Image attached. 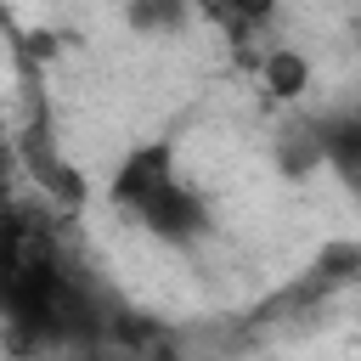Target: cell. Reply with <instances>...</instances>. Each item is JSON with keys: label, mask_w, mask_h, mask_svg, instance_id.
<instances>
[{"label": "cell", "mask_w": 361, "mask_h": 361, "mask_svg": "<svg viewBox=\"0 0 361 361\" xmlns=\"http://www.w3.org/2000/svg\"><path fill=\"white\" fill-rule=\"evenodd\" d=\"M180 175H175V147L169 141H147V147H135L124 164H118V175H113V203L118 209H141L147 197H158L164 186H175Z\"/></svg>", "instance_id": "obj_1"}, {"label": "cell", "mask_w": 361, "mask_h": 361, "mask_svg": "<svg viewBox=\"0 0 361 361\" xmlns=\"http://www.w3.org/2000/svg\"><path fill=\"white\" fill-rule=\"evenodd\" d=\"M135 220L152 231V237H164V243H197L203 231H209V214H203V203H197V192L192 186H164L158 197H147L141 209H135Z\"/></svg>", "instance_id": "obj_2"}, {"label": "cell", "mask_w": 361, "mask_h": 361, "mask_svg": "<svg viewBox=\"0 0 361 361\" xmlns=\"http://www.w3.org/2000/svg\"><path fill=\"white\" fill-rule=\"evenodd\" d=\"M23 158H28V169L39 175L45 192H56L62 203H79V192H85V186H79V169H68V164L51 152V130H34V135L23 141Z\"/></svg>", "instance_id": "obj_3"}, {"label": "cell", "mask_w": 361, "mask_h": 361, "mask_svg": "<svg viewBox=\"0 0 361 361\" xmlns=\"http://www.w3.org/2000/svg\"><path fill=\"white\" fill-rule=\"evenodd\" d=\"M322 147H327V164L361 192V113L322 118Z\"/></svg>", "instance_id": "obj_4"}, {"label": "cell", "mask_w": 361, "mask_h": 361, "mask_svg": "<svg viewBox=\"0 0 361 361\" xmlns=\"http://www.w3.org/2000/svg\"><path fill=\"white\" fill-rule=\"evenodd\" d=\"M305 79H310V68H305L299 51H271V56H265V90H271V96L293 102V96L305 90Z\"/></svg>", "instance_id": "obj_5"}, {"label": "cell", "mask_w": 361, "mask_h": 361, "mask_svg": "<svg viewBox=\"0 0 361 361\" xmlns=\"http://www.w3.org/2000/svg\"><path fill=\"white\" fill-rule=\"evenodd\" d=\"M310 276H316L322 288H338V282H350V276H361V243H327V248L316 254V265H310Z\"/></svg>", "instance_id": "obj_6"}]
</instances>
